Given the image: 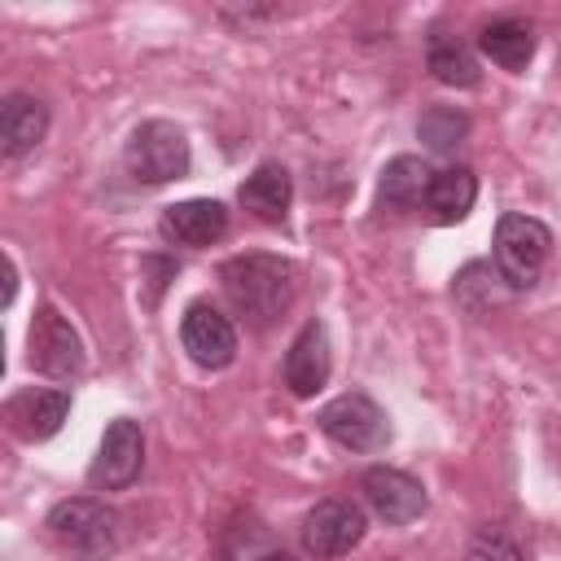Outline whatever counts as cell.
Instances as JSON below:
<instances>
[{
    "label": "cell",
    "mask_w": 561,
    "mask_h": 561,
    "mask_svg": "<svg viewBox=\"0 0 561 561\" xmlns=\"http://www.w3.org/2000/svg\"><path fill=\"white\" fill-rule=\"evenodd\" d=\"M219 285L237 307V316H245L254 329H267L294 302L298 267L280 254H237L219 267Z\"/></svg>",
    "instance_id": "obj_1"
},
{
    "label": "cell",
    "mask_w": 561,
    "mask_h": 561,
    "mask_svg": "<svg viewBox=\"0 0 561 561\" xmlns=\"http://www.w3.org/2000/svg\"><path fill=\"white\" fill-rule=\"evenodd\" d=\"M48 535L79 561H105L123 543V517L96 495H70L53 504L48 513Z\"/></svg>",
    "instance_id": "obj_2"
},
{
    "label": "cell",
    "mask_w": 561,
    "mask_h": 561,
    "mask_svg": "<svg viewBox=\"0 0 561 561\" xmlns=\"http://www.w3.org/2000/svg\"><path fill=\"white\" fill-rule=\"evenodd\" d=\"M491 250H495V272H500V280H504L508 289H530V285L539 280L548 254H552V232H548V224H539L535 215L508 210V215H500V224H495Z\"/></svg>",
    "instance_id": "obj_3"
},
{
    "label": "cell",
    "mask_w": 561,
    "mask_h": 561,
    "mask_svg": "<svg viewBox=\"0 0 561 561\" xmlns=\"http://www.w3.org/2000/svg\"><path fill=\"white\" fill-rule=\"evenodd\" d=\"M123 162L140 184H171L188 171V136L167 118H149L127 136Z\"/></svg>",
    "instance_id": "obj_4"
},
{
    "label": "cell",
    "mask_w": 561,
    "mask_h": 561,
    "mask_svg": "<svg viewBox=\"0 0 561 561\" xmlns=\"http://www.w3.org/2000/svg\"><path fill=\"white\" fill-rule=\"evenodd\" d=\"M26 359L35 373H44L53 381H79L88 368V351H83L75 324L48 302L35 311V320L26 329Z\"/></svg>",
    "instance_id": "obj_5"
},
{
    "label": "cell",
    "mask_w": 561,
    "mask_h": 561,
    "mask_svg": "<svg viewBox=\"0 0 561 561\" xmlns=\"http://www.w3.org/2000/svg\"><path fill=\"white\" fill-rule=\"evenodd\" d=\"M316 425L324 438H333L346 451H381L390 443V416L364 390H346V394L329 399L316 412Z\"/></svg>",
    "instance_id": "obj_6"
},
{
    "label": "cell",
    "mask_w": 561,
    "mask_h": 561,
    "mask_svg": "<svg viewBox=\"0 0 561 561\" xmlns=\"http://www.w3.org/2000/svg\"><path fill=\"white\" fill-rule=\"evenodd\" d=\"M364 530H368L364 508L355 500L329 495L316 508H307V517H302V548L311 557H346L364 539Z\"/></svg>",
    "instance_id": "obj_7"
},
{
    "label": "cell",
    "mask_w": 561,
    "mask_h": 561,
    "mask_svg": "<svg viewBox=\"0 0 561 561\" xmlns=\"http://www.w3.org/2000/svg\"><path fill=\"white\" fill-rule=\"evenodd\" d=\"M140 465H145V434H140L136 421L118 416V421L105 425V438L96 447V460L88 469V482L96 491H123V486L136 482Z\"/></svg>",
    "instance_id": "obj_8"
},
{
    "label": "cell",
    "mask_w": 561,
    "mask_h": 561,
    "mask_svg": "<svg viewBox=\"0 0 561 561\" xmlns=\"http://www.w3.org/2000/svg\"><path fill=\"white\" fill-rule=\"evenodd\" d=\"M359 491H364L368 508H373L386 526H408V522H416V517L430 508L425 486H421L412 473L390 469V465H373V469H364Z\"/></svg>",
    "instance_id": "obj_9"
},
{
    "label": "cell",
    "mask_w": 561,
    "mask_h": 561,
    "mask_svg": "<svg viewBox=\"0 0 561 561\" xmlns=\"http://www.w3.org/2000/svg\"><path fill=\"white\" fill-rule=\"evenodd\" d=\"M180 342H184V351H188V359L197 364V368H228L232 359H237V329H232V320L219 311V307H210V302H193L188 311H184V320H180Z\"/></svg>",
    "instance_id": "obj_10"
},
{
    "label": "cell",
    "mask_w": 561,
    "mask_h": 561,
    "mask_svg": "<svg viewBox=\"0 0 561 561\" xmlns=\"http://www.w3.org/2000/svg\"><path fill=\"white\" fill-rule=\"evenodd\" d=\"M70 412V390L66 386H26L4 403V421L22 443H44L61 430Z\"/></svg>",
    "instance_id": "obj_11"
},
{
    "label": "cell",
    "mask_w": 561,
    "mask_h": 561,
    "mask_svg": "<svg viewBox=\"0 0 561 561\" xmlns=\"http://www.w3.org/2000/svg\"><path fill=\"white\" fill-rule=\"evenodd\" d=\"M280 373H285L289 394H298V399H311L316 390H324V381L333 373V351H329V329L320 320H307L298 329V337L285 351V368Z\"/></svg>",
    "instance_id": "obj_12"
},
{
    "label": "cell",
    "mask_w": 561,
    "mask_h": 561,
    "mask_svg": "<svg viewBox=\"0 0 561 561\" xmlns=\"http://www.w3.org/2000/svg\"><path fill=\"white\" fill-rule=\"evenodd\" d=\"M158 232H162L171 245H188V250L215 245V241L228 232V206L215 202V197H188V202H175V206L162 210Z\"/></svg>",
    "instance_id": "obj_13"
},
{
    "label": "cell",
    "mask_w": 561,
    "mask_h": 561,
    "mask_svg": "<svg viewBox=\"0 0 561 561\" xmlns=\"http://www.w3.org/2000/svg\"><path fill=\"white\" fill-rule=\"evenodd\" d=\"M48 131V105L26 96V92H9L0 105V149L4 158H26Z\"/></svg>",
    "instance_id": "obj_14"
},
{
    "label": "cell",
    "mask_w": 561,
    "mask_h": 561,
    "mask_svg": "<svg viewBox=\"0 0 561 561\" xmlns=\"http://www.w3.org/2000/svg\"><path fill=\"white\" fill-rule=\"evenodd\" d=\"M241 206L259 219V224H280L289 215V197H294V184H289V171L280 162H259L241 188H237Z\"/></svg>",
    "instance_id": "obj_15"
},
{
    "label": "cell",
    "mask_w": 561,
    "mask_h": 561,
    "mask_svg": "<svg viewBox=\"0 0 561 561\" xmlns=\"http://www.w3.org/2000/svg\"><path fill=\"white\" fill-rule=\"evenodd\" d=\"M478 202V175L469 167H443L430 175L425 210L434 224H460Z\"/></svg>",
    "instance_id": "obj_16"
},
{
    "label": "cell",
    "mask_w": 561,
    "mask_h": 561,
    "mask_svg": "<svg viewBox=\"0 0 561 561\" xmlns=\"http://www.w3.org/2000/svg\"><path fill=\"white\" fill-rule=\"evenodd\" d=\"M430 167L412 153H399L381 167V180H377V202L390 206V210H408L416 202H425V188H430Z\"/></svg>",
    "instance_id": "obj_17"
},
{
    "label": "cell",
    "mask_w": 561,
    "mask_h": 561,
    "mask_svg": "<svg viewBox=\"0 0 561 561\" xmlns=\"http://www.w3.org/2000/svg\"><path fill=\"white\" fill-rule=\"evenodd\" d=\"M425 66L438 83L447 88H478L482 70H478V57L469 53V44H460L456 35L447 31H434L430 35V48H425Z\"/></svg>",
    "instance_id": "obj_18"
},
{
    "label": "cell",
    "mask_w": 561,
    "mask_h": 561,
    "mask_svg": "<svg viewBox=\"0 0 561 561\" xmlns=\"http://www.w3.org/2000/svg\"><path fill=\"white\" fill-rule=\"evenodd\" d=\"M478 48H482L500 70L522 75V70L530 66V57H535V31H530L526 22L504 18V22H491V26L478 35Z\"/></svg>",
    "instance_id": "obj_19"
},
{
    "label": "cell",
    "mask_w": 561,
    "mask_h": 561,
    "mask_svg": "<svg viewBox=\"0 0 561 561\" xmlns=\"http://www.w3.org/2000/svg\"><path fill=\"white\" fill-rule=\"evenodd\" d=\"M465 131H469V118H465L460 110H451V105H430V110L421 114V123H416V136H421L425 149H434V153H451V149L465 140Z\"/></svg>",
    "instance_id": "obj_20"
},
{
    "label": "cell",
    "mask_w": 561,
    "mask_h": 561,
    "mask_svg": "<svg viewBox=\"0 0 561 561\" xmlns=\"http://www.w3.org/2000/svg\"><path fill=\"white\" fill-rule=\"evenodd\" d=\"M469 561H526V552H522V543L513 539V535H504V530H478L473 535V548H469Z\"/></svg>",
    "instance_id": "obj_21"
},
{
    "label": "cell",
    "mask_w": 561,
    "mask_h": 561,
    "mask_svg": "<svg viewBox=\"0 0 561 561\" xmlns=\"http://www.w3.org/2000/svg\"><path fill=\"white\" fill-rule=\"evenodd\" d=\"M13 294H18V267H13V259L4 254V307L13 302Z\"/></svg>",
    "instance_id": "obj_22"
},
{
    "label": "cell",
    "mask_w": 561,
    "mask_h": 561,
    "mask_svg": "<svg viewBox=\"0 0 561 561\" xmlns=\"http://www.w3.org/2000/svg\"><path fill=\"white\" fill-rule=\"evenodd\" d=\"M259 561H294V557H289V552H263Z\"/></svg>",
    "instance_id": "obj_23"
}]
</instances>
